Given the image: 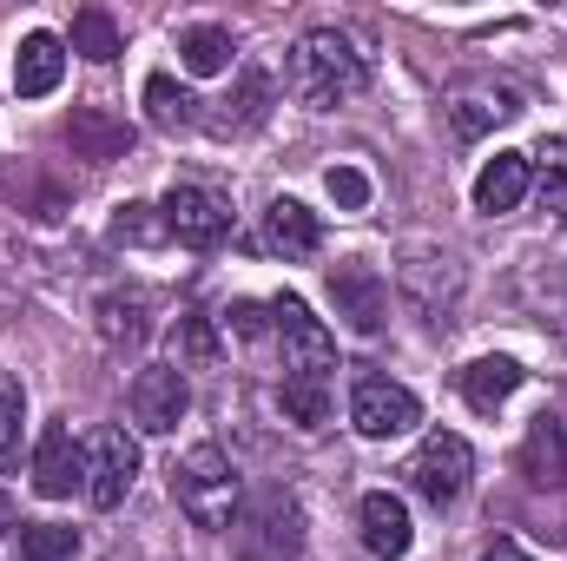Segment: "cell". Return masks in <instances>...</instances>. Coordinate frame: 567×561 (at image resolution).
<instances>
[{"instance_id": "cell-23", "label": "cell", "mask_w": 567, "mask_h": 561, "mask_svg": "<svg viewBox=\"0 0 567 561\" xmlns=\"http://www.w3.org/2000/svg\"><path fill=\"white\" fill-rule=\"evenodd\" d=\"M284 417L297 429H323L330 422V377H284Z\"/></svg>"}, {"instance_id": "cell-7", "label": "cell", "mask_w": 567, "mask_h": 561, "mask_svg": "<svg viewBox=\"0 0 567 561\" xmlns=\"http://www.w3.org/2000/svg\"><path fill=\"white\" fill-rule=\"evenodd\" d=\"M396 284H403V297L423 310L429 324H442L449 310H455V297H462V265L449 258V252H403V265H396Z\"/></svg>"}, {"instance_id": "cell-35", "label": "cell", "mask_w": 567, "mask_h": 561, "mask_svg": "<svg viewBox=\"0 0 567 561\" xmlns=\"http://www.w3.org/2000/svg\"><path fill=\"white\" fill-rule=\"evenodd\" d=\"M7 516H13V502H7V489H0V522H7Z\"/></svg>"}, {"instance_id": "cell-10", "label": "cell", "mask_w": 567, "mask_h": 561, "mask_svg": "<svg viewBox=\"0 0 567 561\" xmlns=\"http://www.w3.org/2000/svg\"><path fill=\"white\" fill-rule=\"evenodd\" d=\"M330 304L357 337H377L390 324V284L377 278L370 265H330Z\"/></svg>"}, {"instance_id": "cell-31", "label": "cell", "mask_w": 567, "mask_h": 561, "mask_svg": "<svg viewBox=\"0 0 567 561\" xmlns=\"http://www.w3.org/2000/svg\"><path fill=\"white\" fill-rule=\"evenodd\" d=\"M528 159L555 178V172H567V140H542V152H528Z\"/></svg>"}, {"instance_id": "cell-20", "label": "cell", "mask_w": 567, "mask_h": 561, "mask_svg": "<svg viewBox=\"0 0 567 561\" xmlns=\"http://www.w3.org/2000/svg\"><path fill=\"white\" fill-rule=\"evenodd\" d=\"M172 350H178V370H218V364H225V337H218V324L198 317V310H185V317L172 324Z\"/></svg>"}, {"instance_id": "cell-14", "label": "cell", "mask_w": 567, "mask_h": 561, "mask_svg": "<svg viewBox=\"0 0 567 561\" xmlns=\"http://www.w3.org/2000/svg\"><path fill=\"white\" fill-rule=\"evenodd\" d=\"M528 185H535V159L528 152H495L482 165V178H475V212L502 218V212H515L528 198Z\"/></svg>"}, {"instance_id": "cell-15", "label": "cell", "mask_w": 567, "mask_h": 561, "mask_svg": "<svg viewBox=\"0 0 567 561\" xmlns=\"http://www.w3.org/2000/svg\"><path fill=\"white\" fill-rule=\"evenodd\" d=\"M317 245H323L317 212H310V205H297V198H271V212H265V252L284 258V265H297V258H310Z\"/></svg>"}, {"instance_id": "cell-26", "label": "cell", "mask_w": 567, "mask_h": 561, "mask_svg": "<svg viewBox=\"0 0 567 561\" xmlns=\"http://www.w3.org/2000/svg\"><path fill=\"white\" fill-rule=\"evenodd\" d=\"M145 106H152V126H158V133H178V126H192V106H198V100H192L185 86H172L165 73H152V80H145Z\"/></svg>"}, {"instance_id": "cell-8", "label": "cell", "mask_w": 567, "mask_h": 561, "mask_svg": "<svg viewBox=\"0 0 567 561\" xmlns=\"http://www.w3.org/2000/svg\"><path fill=\"white\" fill-rule=\"evenodd\" d=\"M416 417H423V404H416L403 384H390V377H357V390H350V422H357V436L390 442V436L416 429Z\"/></svg>"}, {"instance_id": "cell-1", "label": "cell", "mask_w": 567, "mask_h": 561, "mask_svg": "<svg viewBox=\"0 0 567 561\" xmlns=\"http://www.w3.org/2000/svg\"><path fill=\"white\" fill-rule=\"evenodd\" d=\"M284 80H290V93H297L303 106L330 113V106H343V100H357V93L370 86V60L357 53L350 33H337V27H310V33L290 47Z\"/></svg>"}, {"instance_id": "cell-6", "label": "cell", "mask_w": 567, "mask_h": 561, "mask_svg": "<svg viewBox=\"0 0 567 561\" xmlns=\"http://www.w3.org/2000/svg\"><path fill=\"white\" fill-rule=\"evenodd\" d=\"M133 482H140V442L126 436V429H100L93 442H86V502L93 509H120L126 496H133Z\"/></svg>"}, {"instance_id": "cell-24", "label": "cell", "mask_w": 567, "mask_h": 561, "mask_svg": "<svg viewBox=\"0 0 567 561\" xmlns=\"http://www.w3.org/2000/svg\"><path fill=\"white\" fill-rule=\"evenodd\" d=\"M100 337L120 350V344H145V297L133 290H113V297H100Z\"/></svg>"}, {"instance_id": "cell-4", "label": "cell", "mask_w": 567, "mask_h": 561, "mask_svg": "<svg viewBox=\"0 0 567 561\" xmlns=\"http://www.w3.org/2000/svg\"><path fill=\"white\" fill-rule=\"evenodd\" d=\"M271 330L284 344V377H330L337 370V337L323 330V317H310L303 297L271 304Z\"/></svg>"}, {"instance_id": "cell-18", "label": "cell", "mask_w": 567, "mask_h": 561, "mask_svg": "<svg viewBox=\"0 0 567 561\" xmlns=\"http://www.w3.org/2000/svg\"><path fill=\"white\" fill-rule=\"evenodd\" d=\"M522 476L535 489H561L567 482V436L555 417H535L528 422V442H522Z\"/></svg>"}, {"instance_id": "cell-17", "label": "cell", "mask_w": 567, "mask_h": 561, "mask_svg": "<svg viewBox=\"0 0 567 561\" xmlns=\"http://www.w3.org/2000/svg\"><path fill=\"white\" fill-rule=\"evenodd\" d=\"M522 377H528V370H522L515 357H475V364H468V370H462L455 384H462V397H468V410H482V417H495V410H502V404H508V397L522 390Z\"/></svg>"}, {"instance_id": "cell-9", "label": "cell", "mask_w": 567, "mask_h": 561, "mask_svg": "<svg viewBox=\"0 0 567 561\" xmlns=\"http://www.w3.org/2000/svg\"><path fill=\"white\" fill-rule=\"evenodd\" d=\"M185 410H192V384H185L178 364H152V370L133 377V422L145 436H172L185 422Z\"/></svg>"}, {"instance_id": "cell-12", "label": "cell", "mask_w": 567, "mask_h": 561, "mask_svg": "<svg viewBox=\"0 0 567 561\" xmlns=\"http://www.w3.org/2000/svg\"><path fill=\"white\" fill-rule=\"evenodd\" d=\"M515 113H522V93L502 86V80H475V86H462V93L449 100V126H455V140H482V133L508 126Z\"/></svg>"}, {"instance_id": "cell-5", "label": "cell", "mask_w": 567, "mask_h": 561, "mask_svg": "<svg viewBox=\"0 0 567 561\" xmlns=\"http://www.w3.org/2000/svg\"><path fill=\"white\" fill-rule=\"evenodd\" d=\"M158 218H165V238H178L192 252H212V245L231 238V205L212 185H172L165 205H158Z\"/></svg>"}, {"instance_id": "cell-3", "label": "cell", "mask_w": 567, "mask_h": 561, "mask_svg": "<svg viewBox=\"0 0 567 561\" xmlns=\"http://www.w3.org/2000/svg\"><path fill=\"white\" fill-rule=\"evenodd\" d=\"M468 476H475V449H468L455 429H435V436H423V449L403 462V482L423 496L429 509H449V502H462Z\"/></svg>"}, {"instance_id": "cell-25", "label": "cell", "mask_w": 567, "mask_h": 561, "mask_svg": "<svg viewBox=\"0 0 567 561\" xmlns=\"http://www.w3.org/2000/svg\"><path fill=\"white\" fill-rule=\"evenodd\" d=\"M20 561H73L80 555V529L66 522H20Z\"/></svg>"}, {"instance_id": "cell-11", "label": "cell", "mask_w": 567, "mask_h": 561, "mask_svg": "<svg viewBox=\"0 0 567 561\" xmlns=\"http://www.w3.org/2000/svg\"><path fill=\"white\" fill-rule=\"evenodd\" d=\"M33 489H40L47 502L86 489V449H80L73 422H47V429H40V442H33Z\"/></svg>"}, {"instance_id": "cell-27", "label": "cell", "mask_w": 567, "mask_h": 561, "mask_svg": "<svg viewBox=\"0 0 567 561\" xmlns=\"http://www.w3.org/2000/svg\"><path fill=\"white\" fill-rule=\"evenodd\" d=\"M20 422H27V390L0 370V469L20 462Z\"/></svg>"}, {"instance_id": "cell-28", "label": "cell", "mask_w": 567, "mask_h": 561, "mask_svg": "<svg viewBox=\"0 0 567 561\" xmlns=\"http://www.w3.org/2000/svg\"><path fill=\"white\" fill-rule=\"evenodd\" d=\"M231 106H238V113H231V126H238V133L265 126V113H271V73L245 67V73H238V100H231Z\"/></svg>"}, {"instance_id": "cell-22", "label": "cell", "mask_w": 567, "mask_h": 561, "mask_svg": "<svg viewBox=\"0 0 567 561\" xmlns=\"http://www.w3.org/2000/svg\"><path fill=\"white\" fill-rule=\"evenodd\" d=\"M73 53H86L93 67L120 60V53H126V47H120V20H113L106 7H80V13H73Z\"/></svg>"}, {"instance_id": "cell-16", "label": "cell", "mask_w": 567, "mask_h": 561, "mask_svg": "<svg viewBox=\"0 0 567 561\" xmlns=\"http://www.w3.org/2000/svg\"><path fill=\"white\" fill-rule=\"evenodd\" d=\"M357 522H363V549H370L377 561H403L410 555V509H403V496H390V489L363 496Z\"/></svg>"}, {"instance_id": "cell-19", "label": "cell", "mask_w": 567, "mask_h": 561, "mask_svg": "<svg viewBox=\"0 0 567 561\" xmlns=\"http://www.w3.org/2000/svg\"><path fill=\"white\" fill-rule=\"evenodd\" d=\"M66 140H73V152H80V159L106 165V159H126L133 133H126V120H113V113H100V106H80V113L66 120Z\"/></svg>"}, {"instance_id": "cell-2", "label": "cell", "mask_w": 567, "mask_h": 561, "mask_svg": "<svg viewBox=\"0 0 567 561\" xmlns=\"http://www.w3.org/2000/svg\"><path fill=\"white\" fill-rule=\"evenodd\" d=\"M172 502L185 509L192 529H225L238 516V469L218 442H192L172 462Z\"/></svg>"}, {"instance_id": "cell-30", "label": "cell", "mask_w": 567, "mask_h": 561, "mask_svg": "<svg viewBox=\"0 0 567 561\" xmlns=\"http://www.w3.org/2000/svg\"><path fill=\"white\" fill-rule=\"evenodd\" d=\"M113 238L152 245V238H165V218H152V205H120V218H113Z\"/></svg>"}, {"instance_id": "cell-29", "label": "cell", "mask_w": 567, "mask_h": 561, "mask_svg": "<svg viewBox=\"0 0 567 561\" xmlns=\"http://www.w3.org/2000/svg\"><path fill=\"white\" fill-rule=\"evenodd\" d=\"M323 185H330V198H337L343 212H363V205H370V178H363L357 165H330Z\"/></svg>"}, {"instance_id": "cell-13", "label": "cell", "mask_w": 567, "mask_h": 561, "mask_svg": "<svg viewBox=\"0 0 567 561\" xmlns=\"http://www.w3.org/2000/svg\"><path fill=\"white\" fill-rule=\"evenodd\" d=\"M66 80V40L60 33H27L13 53V93L20 100H47Z\"/></svg>"}, {"instance_id": "cell-21", "label": "cell", "mask_w": 567, "mask_h": 561, "mask_svg": "<svg viewBox=\"0 0 567 561\" xmlns=\"http://www.w3.org/2000/svg\"><path fill=\"white\" fill-rule=\"evenodd\" d=\"M231 53H238V47H231V27H212V20H205V27H185V33H178V60H185V73H198V80L225 73Z\"/></svg>"}, {"instance_id": "cell-34", "label": "cell", "mask_w": 567, "mask_h": 561, "mask_svg": "<svg viewBox=\"0 0 567 561\" xmlns=\"http://www.w3.org/2000/svg\"><path fill=\"white\" fill-rule=\"evenodd\" d=\"M231 317H238V330H245V337H258V330H265V310H258V304H238Z\"/></svg>"}, {"instance_id": "cell-32", "label": "cell", "mask_w": 567, "mask_h": 561, "mask_svg": "<svg viewBox=\"0 0 567 561\" xmlns=\"http://www.w3.org/2000/svg\"><path fill=\"white\" fill-rule=\"evenodd\" d=\"M482 561H535V555H528L522 542H508V536H502V542H488V549H482Z\"/></svg>"}, {"instance_id": "cell-33", "label": "cell", "mask_w": 567, "mask_h": 561, "mask_svg": "<svg viewBox=\"0 0 567 561\" xmlns=\"http://www.w3.org/2000/svg\"><path fill=\"white\" fill-rule=\"evenodd\" d=\"M548 212L561 218V232H567V172H555V178H548Z\"/></svg>"}]
</instances>
